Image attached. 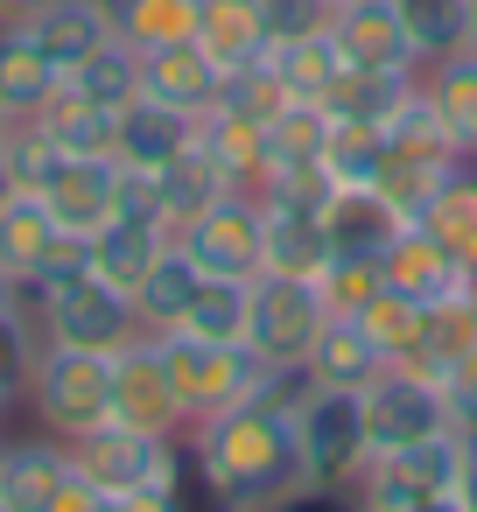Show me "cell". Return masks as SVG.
<instances>
[{
	"label": "cell",
	"mask_w": 477,
	"mask_h": 512,
	"mask_svg": "<svg viewBox=\"0 0 477 512\" xmlns=\"http://www.w3.org/2000/svg\"><path fill=\"white\" fill-rule=\"evenodd\" d=\"M0 512H8V505H0Z\"/></svg>",
	"instance_id": "cell-58"
},
{
	"label": "cell",
	"mask_w": 477,
	"mask_h": 512,
	"mask_svg": "<svg viewBox=\"0 0 477 512\" xmlns=\"http://www.w3.org/2000/svg\"><path fill=\"white\" fill-rule=\"evenodd\" d=\"M36 428L50 435H92L99 421H113V351H71V344H43L22 386Z\"/></svg>",
	"instance_id": "cell-4"
},
{
	"label": "cell",
	"mask_w": 477,
	"mask_h": 512,
	"mask_svg": "<svg viewBox=\"0 0 477 512\" xmlns=\"http://www.w3.org/2000/svg\"><path fill=\"white\" fill-rule=\"evenodd\" d=\"M8 197H15V176H8V169H0V211H8Z\"/></svg>",
	"instance_id": "cell-54"
},
{
	"label": "cell",
	"mask_w": 477,
	"mask_h": 512,
	"mask_svg": "<svg viewBox=\"0 0 477 512\" xmlns=\"http://www.w3.org/2000/svg\"><path fill=\"white\" fill-rule=\"evenodd\" d=\"M421 92H428V106L442 113V127H449V141L463 148V162H477V57L456 50V57L428 64V71H421Z\"/></svg>",
	"instance_id": "cell-32"
},
{
	"label": "cell",
	"mask_w": 477,
	"mask_h": 512,
	"mask_svg": "<svg viewBox=\"0 0 477 512\" xmlns=\"http://www.w3.org/2000/svg\"><path fill=\"white\" fill-rule=\"evenodd\" d=\"M456 169H463V148L449 141L442 113H435V106H428V92L414 85V92H407V106L386 120V155H379V176H372V183H379V190L414 218V211H421V197H428L442 176H456Z\"/></svg>",
	"instance_id": "cell-6"
},
{
	"label": "cell",
	"mask_w": 477,
	"mask_h": 512,
	"mask_svg": "<svg viewBox=\"0 0 477 512\" xmlns=\"http://www.w3.org/2000/svg\"><path fill=\"white\" fill-rule=\"evenodd\" d=\"M36 8H50V0H0V29H15V22H29Z\"/></svg>",
	"instance_id": "cell-50"
},
{
	"label": "cell",
	"mask_w": 477,
	"mask_h": 512,
	"mask_svg": "<svg viewBox=\"0 0 477 512\" xmlns=\"http://www.w3.org/2000/svg\"><path fill=\"white\" fill-rule=\"evenodd\" d=\"M295 386L281 379L274 393H253L239 407L197 414L183 428V456L197 484L218 498V512H274L302 498V463H295Z\"/></svg>",
	"instance_id": "cell-1"
},
{
	"label": "cell",
	"mask_w": 477,
	"mask_h": 512,
	"mask_svg": "<svg viewBox=\"0 0 477 512\" xmlns=\"http://www.w3.org/2000/svg\"><path fill=\"white\" fill-rule=\"evenodd\" d=\"M162 358H169V379H176L190 421L218 414V407H239L253 393H274L281 379H302V372L260 365L253 344H211V337H190V330H162Z\"/></svg>",
	"instance_id": "cell-5"
},
{
	"label": "cell",
	"mask_w": 477,
	"mask_h": 512,
	"mask_svg": "<svg viewBox=\"0 0 477 512\" xmlns=\"http://www.w3.org/2000/svg\"><path fill=\"white\" fill-rule=\"evenodd\" d=\"M386 512H463V498L442 491V498H414V505H386Z\"/></svg>",
	"instance_id": "cell-49"
},
{
	"label": "cell",
	"mask_w": 477,
	"mask_h": 512,
	"mask_svg": "<svg viewBox=\"0 0 477 512\" xmlns=\"http://www.w3.org/2000/svg\"><path fill=\"white\" fill-rule=\"evenodd\" d=\"M50 204V218L71 232V239H92L120 218V162L113 155H64L57 176L36 190Z\"/></svg>",
	"instance_id": "cell-14"
},
{
	"label": "cell",
	"mask_w": 477,
	"mask_h": 512,
	"mask_svg": "<svg viewBox=\"0 0 477 512\" xmlns=\"http://www.w3.org/2000/svg\"><path fill=\"white\" fill-rule=\"evenodd\" d=\"M358 400H365V442L372 449H407V442H428V435L449 428L442 386L428 372H414V365H386Z\"/></svg>",
	"instance_id": "cell-13"
},
{
	"label": "cell",
	"mask_w": 477,
	"mask_h": 512,
	"mask_svg": "<svg viewBox=\"0 0 477 512\" xmlns=\"http://www.w3.org/2000/svg\"><path fill=\"white\" fill-rule=\"evenodd\" d=\"M379 372H386V358L372 351V337H365L351 316H330L323 337H316L309 358H302V379H309V386H344V393H365Z\"/></svg>",
	"instance_id": "cell-25"
},
{
	"label": "cell",
	"mask_w": 477,
	"mask_h": 512,
	"mask_svg": "<svg viewBox=\"0 0 477 512\" xmlns=\"http://www.w3.org/2000/svg\"><path fill=\"white\" fill-rule=\"evenodd\" d=\"M323 323H330V302L316 295V281H302V274H253V330H246V344L260 351V365L302 372V358L323 337Z\"/></svg>",
	"instance_id": "cell-10"
},
{
	"label": "cell",
	"mask_w": 477,
	"mask_h": 512,
	"mask_svg": "<svg viewBox=\"0 0 477 512\" xmlns=\"http://www.w3.org/2000/svg\"><path fill=\"white\" fill-rule=\"evenodd\" d=\"M36 323H43V344H71V351H120L141 323H134V302L92 274H64V281H43V288H22Z\"/></svg>",
	"instance_id": "cell-7"
},
{
	"label": "cell",
	"mask_w": 477,
	"mask_h": 512,
	"mask_svg": "<svg viewBox=\"0 0 477 512\" xmlns=\"http://www.w3.org/2000/svg\"><path fill=\"white\" fill-rule=\"evenodd\" d=\"M379 274H386V288H393V295H407V302H421V309H428V302L463 295V274H470V267H463L442 239H428L421 225H407V232L379 253Z\"/></svg>",
	"instance_id": "cell-20"
},
{
	"label": "cell",
	"mask_w": 477,
	"mask_h": 512,
	"mask_svg": "<svg viewBox=\"0 0 477 512\" xmlns=\"http://www.w3.org/2000/svg\"><path fill=\"white\" fill-rule=\"evenodd\" d=\"M64 155H120V113L113 106H99V99H85L78 85H57L50 99H43V113H29Z\"/></svg>",
	"instance_id": "cell-24"
},
{
	"label": "cell",
	"mask_w": 477,
	"mask_h": 512,
	"mask_svg": "<svg viewBox=\"0 0 477 512\" xmlns=\"http://www.w3.org/2000/svg\"><path fill=\"white\" fill-rule=\"evenodd\" d=\"M456 470H463V435L456 428H442L428 442H407V449H372L358 484H351V505L358 512H386V505L442 498V491H456Z\"/></svg>",
	"instance_id": "cell-9"
},
{
	"label": "cell",
	"mask_w": 477,
	"mask_h": 512,
	"mask_svg": "<svg viewBox=\"0 0 477 512\" xmlns=\"http://www.w3.org/2000/svg\"><path fill=\"white\" fill-rule=\"evenodd\" d=\"M463 302H470V316H477V267L463 274Z\"/></svg>",
	"instance_id": "cell-53"
},
{
	"label": "cell",
	"mask_w": 477,
	"mask_h": 512,
	"mask_svg": "<svg viewBox=\"0 0 477 512\" xmlns=\"http://www.w3.org/2000/svg\"><path fill=\"white\" fill-rule=\"evenodd\" d=\"M463 351H477V316H470V302L463 295H449V302H428L421 309V344H414V372H428V379H442Z\"/></svg>",
	"instance_id": "cell-36"
},
{
	"label": "cell",
	"mask_w": 477,
	"mask_h": 512,
	"mask_svg": "<svg viewBox=\"0 0 477 512\" xmlns=\"http://www.w3.org/2000/svg\"><path fill=\"white\" fill-rule=\"evenodd\" d=\"M267 204V197H260ZM330 260V232L323 211H295V204H267V267L260 274H302L316 281V267Z\"/></svg>",
	"instance_id": "cell-31"
},
{
	"label": "cell",
	"mask_w": 477,
	"mask_h": 512,
	"mask_svg": "<svg viewBox=\"0 0 477 512\" xmlns=\"http://www.w3.org/2000/svg\"><path fill=\"white\" fill-rule=\"evenodd\" d=\"M176 246L190 253L197 274H218V281H253L267 267V204L253 190H225L211 197L183 232Z\"/></svg>",
	"instance_id": "cell-8"
},
{
	"label": "cell",
	"mask_w": 477,
	"mask_h": 512,
	"mask_svg": "<svg viewBox=\"0 0 477 512\" xmlns=\"http://www.w3.org/2000/svg\"><path fill=\"white\" fill-rule=\"evenodd\" d=\"M22 29L36 36V50H43L64 78H71L92 50H106V43H113V15L99 8V0H50V8H36Z\"/></svg>",
	"instance_id": "cell-23"
},
{
	"label": "cell",
	"mask_w": 477,
	"mask_h": 512,
	"mask_svg": "<svg viewBox=\"0 0 477 512\" xmlns=\"http://www.w3.org/2000/svg\"><path fill=\"white\" fill-rule=\"evenodd\" d=\"M421 85V71L407 78V71H344L316 106L330 113V120H344V127H386L400 106H407V92Z\"/></svg>",
	"instance_id": "cell-29"
},
{
	"label": "cell",
	"mask_w": 477,
	"mask_h": 512,
	"mask_svg": "<svg viewBox=\"0 0 477 512\" xmlns=\"http://www.w3.org/2000/svg\"><path fill=\"white\" fill-rule=\"evenodd\" d=\"M414 218L379 190V183H337L330 204H323V232H330V253H386Z\"/></svg>",
	"instance_id": "cell-17"
},
{
	"label": "cell",
	"mask_w": 477,
	"mask_h": 512,
	"mask_svg": "<svg viewBox=\"0 0 477 512\" xmlns=\"http://www.w3.org/2000/svg\"><path fill=\"white\" fill-rule=\"evenodd\" d=\"M330 43L351 71H421L407 50V29L393 15V0H351V8H330Z\"/></svg>",
	"instance_id": "cell-16"
},
{
	"label": "cell",
	"mask_w": 477,
	"mask_h": 512,
	"mask_svg": "<svg viewBox=\"0 0 477 512\" xmlns=\"http://www.w3.org/2000/svg\"><path fill=\"white\" fill-rule=\"evenodd\" d=\"M15 295H22V288H15V281H8V274H0V309H8V302H15Z\"/></svg>",
	"instance_id": "cell-55"
},
{
	"label": "cell",
	"mask_w": 477,
	"mask_h": 512,
	"mask_svg": "<svg viewBox=\"0 0 477 512\" xmlns=\"http://www.w3.org/2000/svg\"><path fill=\"white\" fill-rule=\"evenodd\" d=\"M113 421L141 428V435H183L190 428L183 393L169 379V358H162V337L155 330H134L113 351Z\"/></svg>",
	"instance_id": "cell-12"
},
{
	"label": "cell",
	"mask_w": 477,
	"mask_h": 512,
	"mask_svg": "<svg viewBox=\"0 0 477 512\" xmlns=\"http://www.w3.org/2000/svg\"><path fill=\"white\" fill-rule=\"evenodd\" d=\"M351 323L372 337V351H379L386 365H407L414 344H421V302H407V295H393V288H379Z\"/></svg>",
	"instance_id": "cell-39"
},
{
	"label": "cell",
	"mask_w": 477,
	"mask_h": 512,
	"mask_svg": "<svg viewBox=\"0 0 477 512\" xmlns=\"http://www.w3.org/2000/svg\"><path fill=\"white\" fill-rule=\"evenodd\" d=\"M435 386H442V400H449V428H456V435H477V351H463Z\"/></svg>",
	"instance_id": "cell-45"
},
{
	"label": "cell",
	"mask_w": 477,
	"mask_h": 512,
	"mask_svg": "<svg viewBox=\"0 0 477 512\" xmlns=\"http://www.w3.org/2000/svg\"><path fill=\"white\" fill-rule=\"evenodd\" d=\"M190 141H197V120L162 99H134L120 113V162L134 169H169L176 155H190Z\"/></svg>",
	"instance_id": "cell-26"
},
{
	"label": "cell",
	"mask_w": 477,
	"mask_h": 512,
	"mask_svg": "<svg viewBox=\"0 0 477 512\" xmlns=\"http://www.w3.org/2000/svg\"><path fill=\"white\" fill-rule=\"evenodd\" d=\"M456 498H463V512H477V435H463V470H456Z\"/></svg>",
	"instance_id": "cell-47"
},
{
	"label": "cell",
	"mask_w": 477,
	"mask_h": 512,
	"mask_svg": "<svg viewBox=\"0 0 477 512\" xmlns=\"http://www.w3.org/2000/svg\"><path fill=\"white\" fill-rule=\"evenodd\" d=\"M64 85H78L85 99H99V106L127 113V106L141 99V50L113 36V43H106V50H92V57H85V64H78Z\"/></svg>",
	"instance_id": "cell-37"
},
{
	"label": "cell",
	"mask_w": 477,
	"mask_h": 512,
	"mask_svg": "<svg viewBox=\"0 0 477 512\" xmlns=\"http://www.w3.org/2000/svg\"><path fill=\"white\" fill-rule=\"evenodd\" d=\"M106 505H113L106 491H92L85 477H71V484L57 491V505H50V512H106Z\"/></svg>",
	"instance_id": "cell-46"
},
{
	"label": "cell",
	"mask_w": 477,
	"mask_h": 512,
	"mask_svg": "<svg viewBox=\"0 0 477 512\" xmlns=\"http://www.w3.org/2000/svg\"><path fill=\"white\" fill-rule=\"evenodd\" d=\"M393 15H400V29H407L414 64L428 71V64H442V57H456V50H463L470 0H393Z\"/></svg>",
	"instance_id": "cell-35"
},
{
	"label": "cell",
	"mask_w": 477,
	"mask_h": 512,
	"mask_svg": "<svg viewBox=\"0 0 477 512\" xmlns=\"http://www.w3.org/2000/svg\"><path fill=\"white\" fill-rule=\"evenodd\" d=\"M0 274H8L15 288H43V281L85 274V239H71L36 190H15L8 211H0Z\"/></svg>",
	"instance_id": "cell-11"
},
{
	"label": "cell",
	"mask_w": 477,
	"mask_h": 512,
	"mask_svg": "<svg viewBox=\"0 0 477 512\" xmlns=\"http://www.w3.org/2000/svg\"><path fill=\"white\" fill-rule=\"evenodd\" d=\"M0 442H8V435H0Z\"/></svg>",
	"instance_id": "cell-59"
},
{
	"label": "cell",
	"mask_w": 477,
	"mask_h": 512,
	"mask_svg": "<svg viewBox=\"0 0 477 512\" xmlns=\"http://www.w3.org/2000/svg\"><path fill=\"white\" fill-rule=\"evenodd\" d=\"M414 225H421L428 239H442L463 267H477V162H463L456 176H442V183L421 197Z\"/></svg>",
	"instance_id": "cell-27"
},
{
	"label": "cell",
	"mask_w": 477,
	"mask_h": 512,
	"mask_svg": "<svg viewBox=\"0 0 477 512\" xmlns=\"http://www.w3.org/2000/svg\"><path fill=\"white\" fill-rule=\"evenodd\" d=\"M15 400H22V386H15L8 372H0V421H8V414H15Z\"/></svg>",
	"instance_id": "cell-51"
},
{
	"label": "cell",
	"mask_w": 477,
	"mask_h": 512,
	"mask_svg": "<svg viewBox=\"0 0 477 512\" xmlns=\"http://www.w3.org/2000/svg\"><path fill=\"white\" fill-rule=\"evenodd\" d=\"M176 330L211 337V344H246V330H253V281H218V274H204Z\"/></svg>",
	"instance_id": "cell-34"
},
{
	"label": "cell",
	"mask_w": 477,
	"mask_h": 512,
	"mask_svg": "<svg viewBox=\"0 0 477 512\" xmlns=\"http://www.w3.org/2000/svg\"><path fill=\"white\" fill-rule=\"evenodd\" d=\"M106 512H183V498H113Z\"/></svg>",
	"instance_id": "cell-48"
},
{
	"label": "cell",
	"mask_w": 477,
	"mask_h": 512,
	"mask_svg": "<svg viewBox=\"0 0 477 512\" xmlns=\"http://www.w3.org/2000/svg\"><path fill=\"white\" fill-rule=\"evenodd\" d=\"M64 85V71L36 50V36L15 22V29H0V113L8 120H29L43 113V99Z\"/></svg>",
	"instance_id": "cell-28"
},
{
	"label": "cell",
	"mask_w": 477,
	"mask_h": 512,
	"mask_svg": "<svg viewBox=\"0 0 477 512\" xmlns=\"http://www.w3.org/2000/svg\"><path fill=\"white\" fill-rule=\"evenodd\" d=\"M365 400L344 386H295V463H302V498H351L365 470Z\"/></svg>",
	"instance_id": "cell-2"
},
{
	"label": "cell",
	"mask_w": 477,
	"mask_h": 512,
	"mask_svg": "<svg viewBox=\"0 0 477 512\" xmlns=\"http://www.w3.org/2000/svg\"><path fill=\"white\" fill-rule=\"evenodd\" d=\"M197 148H204V162L218 169L225 190H253V197H260V183L274 176V162H267V127L239 120V113L218 106V99L197 113Z\"/></svg>",
	"instance_id": "cell-19"
},
{
	"label": "cell",
	"mask_w": 477,
	"mask_h": 512,
	"mask_svg": "<svg viewBox=\"0 0 477 512\" xmlns=\"http://www.w3.org/2000/svg\"><path fill=\"white\" fill-rule=\"evenodd\" d=\"M57 162H64V148H57L36 120H15L8 141H0V169L15 176V190H43V183L57 176Z\"/></svg>",
	"instance_id": "cell-44"
},
{
	"label": "cell",
	"mask_w": 477,
	"mask_h": 512,
	"mask_svg": "<svg viewBox=\"0 0 477 512\" xmlns=\"http://www.w3.org/2000/svg\"><path fill=\"white\" fill-rule=\"evenodd\" d=\"M379 155H386V127H344V120H330L316 169L330 183H372L379 176Z\"/></svg>",
	"instance_id": "cell-41"
},
{
	"label": "cell",
	"mask_w": 477,
	"mask_h": 512,
	"mask_svg": "<svg viewBox=\"0 0 477 512\" xmlns=\"http://www.w3.org/2000/svg\"><path fill=\"white\" fill-rule=\"evenodd\" d=\"M323 8H351V0H323Z\"/></svg>",
	"instance_id": "cell-57"
},
{
	"label": "cell",
	"mask_w": 477,
	"mask_h": 512,
	"mask_svg": "<svg viewBox=\"0 0 477 512\" xmlns=\"http://www.w3.org/2000/svg\"><path fill=\"white\" fill-rule=\"evenodd\" d=\"M218 64L197 50V43H162V50H141V99H162L176 113H204L218 99Z\"/></svg>",
	"instance_id": "cell-22"
},
{
	"label": "cell",
	"mask_w": 477,
	"mask_h": 512,
	"mask_svg": "<svg viewBox=\"0 0 477 512\" xmlns=\"http://www.w3.org/2000/svg\"><path fill=\"white\" fill-rule=\"evenodd\" d=\"M8 127H15V120H8V113H0V141H8Z\"/></svg>",
	"instance_id": "cell-56"
},
{
	"label": "cell",
	"mask_w": 477,
	"mask_h": 512,
	"mask_svg": "<svg viewBox=\"0 0 477 512\" xmlns=\"http://www.w3.org/2000/svg\"><path fill=\"white\" fill-rule=\"evenodd\" d=\"M71 442L64 435H22V442H0V505L8 512H50L57 491L71 484Z\"/></svg>",
	"instance_id": "cell-15"
},
{
	"label": "cell",
	"mask_w": 477,
	"mask_h": 512,
	"mask_svg": "<svg viewBox=\"0 0 477 512\" xmlns=\"http://www.w3.org/2000/svg\"><path fill=\"white\" fill-rule=\"evenodd\" d=\"M463 50L477 57V0H470V29H463Z\"/></svg>",
	"instance_id": "cell-52"
},
{
	"label": "cell",
	"mask_w": 477,
	"mask_h": 512,
	"mask_svg": "<svg viewBox=\"0 0 477 512\" xmlns=\"http://www.w3.org/2000/svg\"><path fill=\"white\" fill-rule=\"evenodd\" d=\"M71 470L106 498H183V442L141 435L127 421H99L92 435H71Z\"/></svg>",
	"instance_id": "cell-3"
},
{
	"label": "cell",
	"mask_w": 477,
	"mask_h": 512,
	"mask_svg": "<svg viewBox=\"0 0 477 512\" xmlns=\"http://www.w3.org/2000/svg\"><path fill=\"white\" fill-rule=\"evenodd\" d=\"M323 134H330V113L309 106V99H295V106H281L267 120V162L274 169H302V162L323 155Z\"/></svg>",
	"instance_id": "cell-40"
},
{
	"label": "cell",
	"mask_w": 477,
	"mask_h": 512,
	"mask_svg": "<svg viewBox=\"0 0 477 512\" xmlns=\"http://www.w3.org/2000/svg\"><path fill=\"white\" fill-rule=\"evenodd\" d=\"M190 43L218 64V78H232V71L260 64V57H267V43H274L267 0H197V36H190Z\"/></svg>",
	"instance_id": "cell-18"
},
{
	"label": "cell",
	"mask_w": 477,
	"mask_h": 512,
	"mask_svg": "<svg viewBox=\"0 0 477 512\" xmlns=\"http://www.w3.org/2000/svg\"><path fill=\"white\" fill-rule=\"evenodd\" d=\"M379 288H386V274H379L372 253H330V260L316 267V295L330 302V316H358Z\"/></svg>",
	"instance_id": "cell-42"
},
{
	"label": "cell",
	"mask_w": 477,
	"mask_h": 512,
	"mask_svg": "<svg viewBox=\"0 0 477 512\" xmlns=\"http://www.w3.org/2000/svg\"><path fill=\"white\" fill-rule=\"evenodd\" d=\"M260 64H274V71H281V85H288L295 99H309V106H316V99L351 71V64L337 57V43H330V22H323V29H302V36H281V43H267V57H260Z\"/></svg>",
	"instance_id": "cell-30"
},
{
	"label": "cell",
	"mask_w": 477,
	"mask_h": 512,
	"mask_svg": "<svg viewBox=\"0 0 477 512\" xmlns=\"http://www.w3.org/2000/svg\"><path fill=\"white\" fill-rule=\"evenodd\" d=\"M197 281H204V274H197V267H190V253L169 239V246H162V260L148 267V281L134 288V323H141V330H155V337H162V330H176V323H183V309H190V295H197Z\"/></svg>",
	"instance_id": "cell-33"
},
{
	"label": "cell",
	"mask_w": 477,
	"mask_h": 512,
	"mask_svg": "<svg viewBox=\"0 0 477 512\" xmlns=\"http://www.w3.org/2000/svg\"><path fill=\"white\" fill-rule=\"evenodd\" d=\"M113 36L134 50H162V43H190L197 36V0H127L113 15Z\"/></svg>",
	"instance_id": "cell-38"
},
{
	"label": "cell",
	"mask_w": 477,
	"mask_h": 512,
	"mask_svg": "<svg viewBox=\"0 0 477 512\" xmlns=\"http://www.w3.org/2000/svg\"><path fill=\"white\" fill-rule=\"evenodd\" d=\"M162 246H169V232L155 218H113L106 232L85 239V274L106 281V288H120L134 302V288L148 281V267L162 260Z\"/></svg>",
	"instance_id": "cell-21"
},
{
	"label": "cell",
	"mask_w": 477,
	"mask_h": 512,
	"mask_svg": "<svg viewBox=\"0 0 477 512\" xmlns=\"http://www.w3.org/2000/svg\"><path fill=\"white\" fill-rule=\"evenodd\" d=\"M218 106H232L239 120L267 127L281 106H295V92L281 85V71H274V64H246V71H232V78L218 85Z\"/></svg>",
	"instance_id": "cell-43"
}]
</instances>
